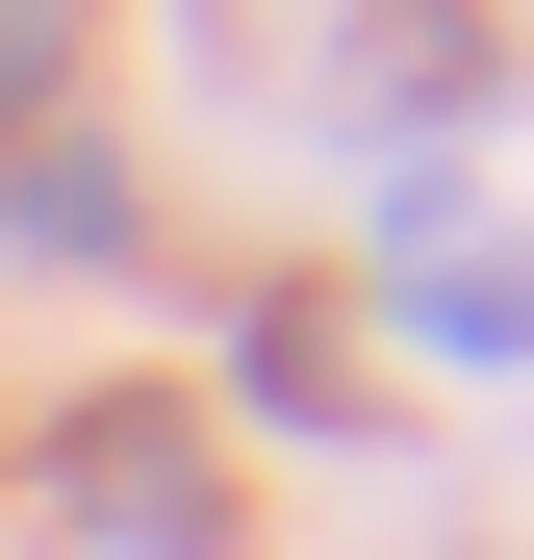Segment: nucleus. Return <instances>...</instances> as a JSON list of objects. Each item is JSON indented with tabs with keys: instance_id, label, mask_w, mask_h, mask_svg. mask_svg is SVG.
Here are the masks:
<instances>
[{
	"instance_id": "f257e3e1",
	"label": "nucleus",
	"mask_w": 534,
	"mask_h": 560,
	"mask_svg": "<svg viewBox=\"0 0 534 560\" xmlns=\"http://www.w3.org/2000/svg\"><path fill=\"white\" fill-rule=\"evenodd\" d=\"M76 510H103L128 560H204V458H178V408H103V433H76Z\"/></svg>"
},
{
	"instance_id": "f03ea898",
	"label": "nucleus",
	"mask_w": 534,
	"mask_h": 560,
	"mask_svg": "<svg viewBox=\"0 0 534 560\" xmlns=\"http://www.w3.org/2000/svg\"><path fill=\"white\" fill-rule=\"evenodd\" d=\"M407 331H459V357H534V255H432V280H407Z\"/></svg>"
},
{
	"instance_id": "7ed1b4c3",
	"label": "nucleus",
	"mask_w": 534,
	"mask_h": 560,
	"mask_svg": "<svg viewBox=\"0 0 534 560\" xmlns=\"http://www.w3.org/2000/svg\"><path fill=\"white\" fill-rule=\"evenodd\" d=\"M51 77H76V26H51V0H0V103H51Z\"/></svg>"
}]
</instances>
